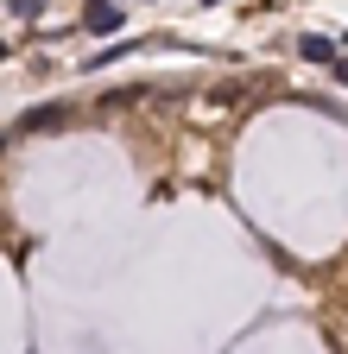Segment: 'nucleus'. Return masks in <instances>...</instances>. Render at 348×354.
Instances as JSON below:
<instances>
[{
	"label": "nucleus",
	"instance_id": "obj_1",
	"mask_svg": "<svg viewBox=\"0 0 348 354\" xmlns=\"http://www.w3.org/2000/svg\"><path fill=\"white\" fill-rule=\"evenodd\" d=\"M120 19H127L120 0H95V7L82 13V26H89V32H120Z\"/></svg>",
	"mask_w": 348,
	"mask_h": 354
},
{
	"label": "nucleus",
	"instance_id": "obj_2",
	"mask_svg": "<svg viewBox=\"0 0 348 354\" xmlns=\"http://www.w3.org/2000/svg\"><path fill=\"white\" fill-rule=\"evenodd\" d=\"M297 44H304V57H311V64H336V38L311 32V38H297Z\"/></svg>",
	"mask_w": 348,
	"mask_h": 354
},
{
	"label": "nucleus",
	"instance_id": "obj_3",
	"mask_svg": "<svg viewBox=\"0 0 348 354\" xmlns=\"http://www.w3.org/2000/svg\"><path fill=\"white\" fill-rule=\"evenodd\" d=\"M64 120V108H38V114H26V127H57Z\"/></svg>",
	"mask_w": 348,
	"mask_h": 354
},
{
	"label": "nucleus",
	"instance_id": "obj_4",
	"mask_svg": "<svg viewBox=\"0 0 348 354\" xmlns=\"http://www.w3.org/2000/svg\"><path fill=\"white\" fill-rule=\"evenodd\" d=\"M13 13L19 19H38V13H45V0H13Z\"/></svg>",
	"mask_w": 348,
	"mask_h": 354
},
{
	"label": "nucleus",
	"instance_id": "obj_5",
	"mask_svg": "<svg viewBox=\"0 0 348 354\" xmlns=\"http://www.w3.org/2000/svg\"><path fill=\"white\" fill-rule=\"evenodd\" d=\"M0 57H7V38H0Z\"/></svg>",
	"mask_w": 348,
	"mask_h": 354
},
{
	"label": "nucleus",
	"instance_id": "obj_6",
	"mask_svg": "<svg viewBox=\"0 0 348 354\" xmlns=\"http://www.w3.org/2000/svg\"><path fill=\"white\" fill-rule=\"evenodd\" d=\"M342 44H348V32H342Z\"/></svg>",
	"mask_w": 348,
	"mask_h": 354
}]
</instances>
